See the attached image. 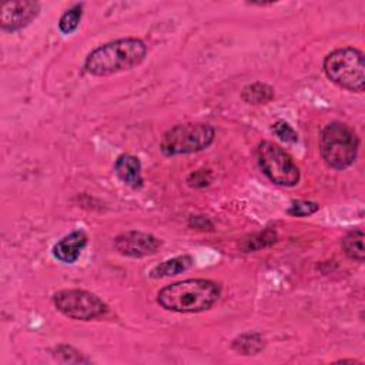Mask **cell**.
Listing matches in <instances>:
<instances>
[{"label":"cell","mask_w":365,"mask_h":365,"mask_svg":"<svg viewBox=\"0 0 365 365\" xmlns=\"http://www.w3.org/2000/svg\"><path fill=\"white\" fill-rule=\"evenodd\" d=\"M221 295V285L211 279L190 278L161 288L157 302L165 311L194 314L210 309Z\"/></svg>","instance_id":"obj_1"},{"label":"cell","mask_w":365,"mask_h":365,"mask_svg":"<svg viewBox=\"0 0 365 365\" xmlns=\"http://www.w3.org/2000/svg\"><path fill=\"white\" fill-rule=\"evenodd\" d=\"M147 46L143 40L127 37L106 43L94 48L84 61V68L91 76H110L130 70L144 61Z\"/></svg>","instance_id":"obj_2"},{"label":"cell","mask_w":365,"mask_h":365,"mask_svg":"<svg viewBox=\"0 0 365 365\" xmlns=\"http://www.w3.org/2000/svg\"><path fill=\"white\" fill-rule=\"evenodd\" d=\"M359 138L356 133L341 121L327 124L319 135V151L325 164L334 170L348 168L356 158Z\"/></svg>","instance_id":"obj_3"},{"label":"cell","mask_w":365,"mask_h":365,"mask_svg":"<svg viewBox=\"0 0 365 365\" xmlns=\"http://www.w3.org/2000/svg\"><path fill=\"white\" fill-rule=\"evenodd\" d=\"M325 76L341 88L362 93L365 88L364 53L355 47H341L324 60Z\"/></svg>","instance_id":"obj_4"},{"label":"cell","mask_w":365,"mask_h":365,"mask_svg":"<svg viewBox=\"0 0 365 365\" xmlns=\"http://www.w3.org/2000/svg\"><path fill=\"white\" fill-rule=\"evenodd\" d=\"M215 138V130L204 123H184L168 128L160 141V150L167 157L198 153L208 148Z\"/></svg>","instance_id":"obj_5"},{"label":"cell","mask_w":365,"mask_h":365,"mask_svg":"<svg viewBox=\"0 0 365 365\" xmlns=\"http://www.w3.org/2000/svg\"><path fill=\"white\" fill-rule=\"evenodd\" d=\"M257 160L262 173L275 184L294 187L299 181V168L292 157L278 144L264 140L258 144Z\"/></svg>","instance_id":"obj_6"},{"label":"cell","mask_w":365,"mask_h":365,"mask_svg":"<svg viewBox=\"0 0 365 365\" xmlns=\"http://www.w3.org/2000/svg\"><path fill=\"white\" fill-rule=\"evenodd\" d=\"M53 304L64 317L78 321L97 319L108 312L103 299L84 289H61L53 295Z\"/></svg>","instance_id":"obj_7"},{"label":"cell","mask_w":365,"mask_h":365,"mask_svg":"<svg viewBox=\"0 0 365 365\" xmlns=\"http://www.w3.org/2000/svg\"><path fill=\"white\" fill-rule=\"evenodd\" d=\"M161 241L153 234L143 231H127L114 238V248L118 254L131 258H144L155 254Z\"/></svg>","instance_id":"obj_8"},{"label":"cell","mask_w":365,"mask_h":365,"mask_svg":"<svg viewBox=\"0 0 365 365\" xmlns=\"http://www.w3.org/2000/svg\"><path fill=\"white\" fill-rule=\"evenodd\" d=\"M40 13V3L21 0V1H7L1 6L0 26L1 30L14 33L27 27Z\"/></svg>","instance_id":"obj_9"},{"label":"cell","mask_w":365,"mask_h":365,"mask_svg":"<svg viewBox=\"0 0 365 365\" xmlns=\"http://www.w3.org/2000/svg\"><path fill=\"white\" fill-rule=\"evenodd\" d=\"M87 245V234L83 230L64 235L53 247V255L63 264H74L84 247Z\"/></svg>","instance_id":"obj_10"},{"label":"cell","mask_w":365,"mask_h":365,"mask_svg":"<svg viewBox=\"0 0 365 365\" xmlns=\"http://www.w3.org/2000/svg\"><path fill=\"white\" fill-rule=\"evenodd\" d=\"M114 170L117 177L131 188L137 190L143 187V175H141V163L137 157L131 154H121L114 164Z\"/></svg>","instance_id":"obj_11"},{"label":"cell","mask_w":365,"mask_h":365,"mask_svg":"<svg viewBox=\"0 0 365 365\" xmlns=\"http://www.w3.org/2000/svg\"><path fill=\"white\" fill-rule=\"evenodd\" d=\"M194 264V259L191 255H178L170 259L163 261L161 264L155 265L150 271L151 278H165V277H174L178 274L185 272L190 269Z\"/></svg>","instance_id":"obj_12"},{"label":"cell","mask_w":365,"mask_h":365,"mask_svg":"<svg viewBox=\"0 0 365 365\" xmlns=\"http://www.w3.org/2000/svg\"><path fill=\"white\" fill-rule=\"evenodd\" d=\"M241 98L248 104H267L274 98V88L267 83L255 81L242 88Z\"/></svg>","instance_id":"obj_13"},{"label":"cell","mask_w":365,"mask_h":365,"mask_svg":"<svg viewBox=\"0 0 365 365\" xmlns=\"http://www.w3.org/2000/svg\"><path fill=\"white\" fill-rule=\"evenodd\" d=\"M264 338L258 332H245L232 341V349L241 355H257L264 349Z\"/></svg>","instance_id":"obj_14"},{"label":"cell","mask_w":365,"mask_h":365,"mask_svg":"<svg viewBox=\"0 0 365 365\" xmlns=\"http://www.w3.org/2000/svg\"><path fill=\"white\" fill-rule=\"evenodd\" d=\"M342 248L345 255L349 259L356 262H364L365 251H364V231L362 230H352L342 238Z\"/></svg>","instance_id":"obj_15"},{"label":"cell","mask_w":365,"mask_h":365,"mask_svg":"<svg viewBox=\"0 0 365 365\" xmlns=\"http://www.w3.org/2000/svg\"><path fill=\"white\" fill-rule=\"evenodd\" d=\"M81 16H83V6L81 4H74L73 7H70L68 10H66L60 20H58V29L61 33L64 34H70L73 33L77 27H78V23L81 20Z\"/></svg>","instance_id":"obj_16"},{"label":"cell","mask_w":365,"mask_h":365,"mask_svg":"<svg viewBox=\"0 0 365 365\" xmlns=\"http://www.w3.org/2000/svg\"><path fill=\"white\" fill-rule=\"evenodd\" d=\"M275 241H277V232L274 230H265L264 232L252 235L250 240H247L244 244V250L247 252L257 251L274 244Z\"/></svg>","instance_id":"obj_17"},{"label":"cell","mask_w":365,"mask_h":365,"mask_svg":"<svg viewBox=\"0 0 365 365\" xmlns=\"http://www.w3.org/2000/svg\"><path fill=\"white\" fill-rule=\"evenodd\" d=\"M54 356L56 359H58L60 362H68V364H81V362H88L87 358H84L81 355V352H78L77 349H74L73 346L68 345H60L56 348L54 351Z\"/></svg>","instance_id":"obj_18"},{"label":"cell","mask_w":365,"mask_h":365,"mask_svg":"<svg viewBox=\"0 0 365 365\" xmlns=\"http://www.w3.org/2000/svg\"><path fill=\"white\" fill-rule=\"evenodd\" d=\"M318 210H319V205L317 202L299 200V201H294L287 212L294 217H307L317 212Z\"/></svg>","instance_id":"obj_19"},{"label":"cell","mask_w":365,"mask_h":365,"mask_svg":"<svg viewBox=\"0 0 365 365\" xmlns=\"http://www.w3.org/2000/svg\"><path fill=\"white\" fill-rule=\"evenodd\" d=\"M272 131L274 134L281 138L282 141L287 143H297L298 141V134L297 131L284 120H278L272 124Z\"/></svg>","instance_id":"obj_20"},{"label":"cell","mask_w":365,"mask_h":365,"mask_svg":"<svg viewBox=\"0 0 365 365\" xmlns=\"http://www.w3.org/2000/svg\"><path fill=\"white\" fill-rule=\"evenodd\" d=\"M212 180V174L210 170H205V168H201V170H195L192 171L188 177H187V184L190 187H194V188H202V187H207L210 185Z\"/></svg>","instance_id":"obj_21"},{"label":"cell","mask_w":365,"mask_h":365,"mask_svg":"<svg viewBox=\"0 0 365 365\" xmlns=\"http://www.w3.org/2000/svg\"><path fill=\"white\" fill-rule=\"evenodd\" d=\"M190 225H192L194 228H200V230H211L212 228V222L208 218L202 217V215L191 217Z\"/></svg>","instance_id":"obj_22"}]
</instances>
